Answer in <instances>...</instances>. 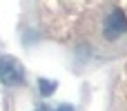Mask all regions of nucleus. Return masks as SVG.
Listing matches in <instances>:
<instances>
[{"mask_svg":"<svg viewBox=\"0 0 127 111\" xmlns=\"http://www.w3.org/2000/svg\"><path fill=\"white\" fill-rule=\"evenodd\" d=\"M0 82L4 87H20L25 85V71L13 56L0 58Z\"/></svg>","mask_w":127,"mask_h":111,"instance_id":"1","label":"nucleus"},{"mask_svg":"<svg viewBox=\"0 0 127 111\" xmlns=\"http://www.w3.org/2000/svg\"><path fill=\"white\" fill-rule=\"evenodd\" d=\"M127 31V18L121 9H112L105 18V38L107 40H116Z\"/></svg>","mask_w":127,"mask_h":111,"instance_id":"2","label":"nucleus"},{"mask_svg":"<svg viewBox=\"0 0 127 111\" xmlns=\"http://www.w3.org/2000/svg\"><path fill=\"white\" fill-rule=\"evenodd\" d=\"M56 87H58V85H56L54 80H47V78H40V80H38V89H40L42 96H51V93L56 91Z\"/></svg>","mask_w":127,"mask_h":111,"instance_id":"3","label":"nucleus"},{"mask_svg":"<svg viewBox=\"0 0 127 111\" xmlns=\"http://www.w3.org/2000/svg\"><path fill=\"white\" fill-rule=\"evenodd\" d=\"M58 111H76V109L69 107V105H63V107H58Z\"/></svg>","mask_w":127,"mask_h":111,"instance_id":"4","label":"nucleus"}]
</instances>
